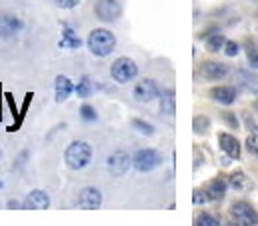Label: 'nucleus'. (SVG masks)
Instances as JSON below:
<instances>
[{"label":"nucleus","mask_w":258,"mask_h":226,"mask_svg":"<svg viewBox=\"0 0 258 226\" xmlns=\"http://www.w3.org/2000/svg\"><path fill=\"white\" fill-rule=\"evenodd\" d=\"M110 76L112 80H116L118 84H126L130 80H134L138 76V66L136 62L128 56H120L116 58L110 66Z\"/></svg>","instance_id":"3"},{"label":"nucleus","mask_w":258,"mask_h":226,"mask_svg":"<svg viewBox=\"0 0 258 226\" xmlns=\"http://www.w3.org/2000/svg\"><path fill=\"white\" fill-rule=\"evenodd\" d=\"M54 2H56L58 8H64V10H70V8L80 4V0H54Z\"/></svg>","instance_id":"31"},{"label":"nucleus","mask_w":258,"mask_h":226,"mask_svg":"<svg viewBox=\"0 0 258 226\" xmlns=\"http://www.w3.org/2000/svg\"><path fill=\"white\" fill-rule=\"evenodd\" d=\"M200 74L206 80H220V78H224L228 74V66L218 62V60H206L200 66Z\"/></svg>","instance_id":"11"},{"label":"nucleus","mask_w":258,"mask_h":226,"mask_svg":"<svg viewBox=\"0 0 258 226\" xmlns=\"http://www.w3.org/2000/svg\"><path fill=\"white\" fill-rule=\"evenodd\" d=\"M76 204L80 208H86V210H94V208H100L102 204V192L94 186H86L78 192V198H76Z\"/></svg>","instance_id":"8"},{"label":"nucleus","mask_w":258,"mask_h":226,"mask_svg":"<svg viewBox=\"0 0 258 226\" xmlns=\"http://www.w3.org/2000/svg\"><path fill=\"white\" fill-rule=\"evenodd\" d=\"M218 144H220L222 152H224L226 156H230L232 160H238V158H240V140L234 138L232 134L220 132V134H218Z\"/></svg>","instance_id":"12"},{"label":"nucleus","mask_w":258,"mask_h":226,"mask_svg":"<svg viewBox=\"0 0 258 226\" xmlns=\"http://www.w3.org/2000/svg\"><path fill=\"white\" fill-rule=\"evenodd\" d=\"M222 120H224V122H228V124H230V128H238V120L234 118V114L224 112L222 114Z\"/></svg>","instance_id":"32"},{"label":"nucleus","mask_w":258,"mask_h":226,"mask_svg":"<svg viewBox=\"0 0 258 226\" xmlns=\"http://www.w3.org/2000/svg\"><path fill=\"white\" fill-rule=\"evenodd\" d=\"M244 50H246V56H248V64L252 66V68H258V48L248 40L246 44H244Z\"/></svg>","instance_id":"28"},{"label":"nucleus","mask_w":258,"mask_h":226,"mask_svg":"<svg viewBox=\"0 0 258 226\" xmlns=\"http://www.w3.org/2000/svg\"><path fill=\"white\" fill-rule=\"evenodd\" d=\"M228 184L234 188V190H248V188H252V182L248 180V176L244 174V172H232L230 174V178H228Z\"/></svg>","instance_id":"18"},{"label":"nucleus","mask_w":258,"mask_h":226,"mask_svg":"<svg viewBox=\"0 0 258 226\" xmlns=\"http://www.w3.org/2000/svg\"><path fill=\"white\" fill-rule=\"evenodd\" d=\"M0 156H2V152H0Z\"/></svg>","instance_id":"37"},{"label":"nucleus","mask_w":258,"mask_h":226,"mask_svg":"<svg viewBox=\"0 0 258 226\" xmlns=\"http://www.w3.org/2000/svg\"><path fill=\"white\" fill-rule=\"evenodd\" d=\"M0 188H2V180H0Z\"/></svg>","instance_id":"36"},{"label":"nucleus","mask_w":258,"mask_h":226,"mask_svg":"<svg viewBox=\"0 0 258 226\" xmlns=\"http://www.w3.org/2000/svg\"><path fill=\"white\" fill-rule=\"evenodd\" d=\"M72 92H74L72 80L64 74H58L54 78V98H56V102H64L66 98H70Z\"/></svg>","instance_id":"15"},{"label":"nucleus","mask_w":258,"mask_h":226,"mask_svg":"<svg viewBox=\"0 0 258 226\" xmlns=\"http://www.w3.org/2000/svg\"><path fill=\"white\" fill-rule=\"evenodd\" d=\"M230 216L244 226H258V212L252 208V204L244 202V200H236L230 206Z\"/></svg>","instance_id":"5"},{"label":"nucleus","mask_w":258,"mask_h":226,"mask_svg":"<svg viewBox=\"0 0 258 226\" xmlns=\"http://www.w3.org/2000/svg\"><path fill=\"white\" fill-rule=\"evenodd\" d=\"M158 94H160V88L152 78H142L134 86V98L138 102H152L154 98H158Z\"/></svg>","instance_id":"7"},{"label":"nucleus","mask_w":258,"mask_h":226,"mask_svg":"<svg viewBox=\"0 0 258 226\" xmlns=\"http://www.w3.org/2000/svg\"><path fill=\"white\" fill-rule=\"evenodd\" d=\"M22 206L28 208V210H44V208L50 206V196L44 190H32L24 198V204Z\"/></svg>","instance_id":"13"},{"label":"nucleus","mask_w":258,"mask_h":226,"mask_svg":"<svg viewBox=\"0 0 258 226\" xmlns=\"http://www.w3.org/2000/svg\"><path fill=\"white\" fill-rule=\"evenodd\" d=\"M8 208H20V202L18 200H8Z\"/></svg>","instance_id":"33"},{"label":"nucleus","mask_w":258,"mask_h":226,"mask_svg":"<svg viewBox=\"0 0 258 226\" xmlns=\"http://www.w3.org/2000/svg\"><path fill=\"white\" fill-rule=\"evenodd\" d=\"M246 122H248V126H250V134L246 136V142H244V144H246V150H248L250 154H258V126L252 124L250 118H248Z\"/></svg>","instance_id":"19"},{"label":"nucleus","mask_w":258,"mask_h":226,"mask_svg":"<svg viewBox=\"0 0 258 226\" xmlns=\"http://www.w3.org/2000/svg\"><path fill=\"white\" fill-rule=\"evenodd\" d=\"M210 98L218 104H224V106H230L236 102V90L232 86H214L210 90Z\"/></svg>","instance_id":"14"},{"label":"nucleus","mask_w":258,"mask_h":226,"mask_svg":"<svg viewBox=\"0 0 258 226\" xmlns=\"http://www.w3.org/2000/svg\"><path fill=\"white\" fill-rule=\"evenodd\" d=\"M254 108H256V110H258V102H254Z\"/></svg>","instance_id":"35"},{"label":"nucleus","mask_w":258,"mask_h":226,"mask_svg":"<svg viewBox=\"0 0 258 226\" xmlns=\"http://www.w3.org/2000/svg\"><path fill=\"white\" fill-rule=\"evenodd\" d=\"M192 202L194 204H206V202H208V194H206L204 190H194Z\"/></svg>","instance_id":"30"},{"label":"nucleus","mask_w":258,"mask_h":226,"mask_svg":"<svg viewBox=\"0 0 258 226\" xmlns=\"http://www.w3.org/2000/svg\"><path fill=\"white\" fill-rule=\"evenodd\" d=\"M80 118H82L84 122H96V120H98V112L94 110V106L82 104V106H80Z\"/></svg>","instance_id":"27"},{"label":"nucleus","mask_w":258,"mask_h":226,"mask_svg":"<svg viewBox=\"0 0 258 226\" xmlns=\"http://www.w3.org/2000/svg\"><path fill=\"white\" fill-rule=\"evenodd\" d=\"M92 80H90V76H82L80 80H78V84L74 86V92L80 96V98H88L90 94H92Z\"/></svg>","instance_id":"20"},{"label":"nucleus","mask_w":258,"mask_h":226,"mask_svg":"<svg viewBox=\"0 0 258 226\" xmlns=\"http://www.w3.org/2000/svg\"><path fill=\"white\" fill-rule=\"evenodd\" d=\"M130 164H132V158H130L124 150L112 152L108 156V160H106V168H108L110 174H114V176H122L130 168Z\"/></svg>","instance_id":"9"},{"label":"nucleus","mask_w":258,"mask_h":226,"mask_svg":"<svg viewBox=\"0 0 258 226\" xmlns=\"http://www.w3.org/2000/svg\"><path fill=\"white\" fill-rule=\"evenodd\" d=\"M226 188H228V184L224 178H212L208 182V190H206L208 200H222L226 194Z\"/></svg>","instance_id":"17"},{"label":"nucleus","mask_w":258,"mask_h":226,"mask_svg":"<svg viewBox=\"0 0 258 226\" xmlns=\"http://www.w3.org/2000/svg\"><path fill=\"white\" fill-rule=\"evenodd\" d=\"M62 44H66V48H70V50H76V48H80V46H82V40L74 34V30H72V28H68V26H66L64 30H62Z\"/></svg>","instance_id":"21"},{"label":"nucleus","mask_w":258,"mask_h":226,"mask_svg":"<svg viewBox=\"0 0 258 226\" xmlns=\"http://www.w3.org/2000/svg\"><path fill=\"white\" fill-rule=\"evenodd\" d=\"M254 94H256V102H258V88L254 90Z\"/></svg>","instance_id":"34"},{"label":"nucleus","mask_w":258,"mask_h":226,"mask_svg":"<svg viewBox=\"0 0 258 226\" xmlns=\"http://www.w3.org/2000/svg\"><path fill=\"white\" fill-rule=\"evenodd\" d=\"M94 14L102 22H114L122 14V6L118 0H98L94 4Z\"/></svg>","instance_id":"6"},{"label":"nucleus","mask_w":258,"mask_h":226,"mask_svg":"<svg viewBox=\"0 0 258 226\" xmlns=\"http://www.w3.org/2000/svg\"><path fill=\"white\" fill-rule=\"evenodd\" d=\"M238 80H240V84H244L246 90H256L258 88V78L254 74H248V72L240 70L238 72Z\"/></svg>","instance_id":"24"},{"label":"nucleus","mask_w":258,"mask_h":226,"mask_svg":"<svg viewBox=\"0 0 258 226\" xmlns=\"http://www.w3.org/2000/svg\"><path fill=\"white\" fill-rule=\"evenodd\" d=\"M194 224L196 226H218L220 220L216 216H212L210 212H200L196 218H194Z\"/></svg>","instance_id":"25"},{"label":"nucleus","mask_w":258,"mask_h":226,"mask_svg":"<svg viewBox=\"0 0 258 226\" xmlns=\"http://www.w3.org/2000/svg\"><path fill=\"white\" fill-rule=\"evenodd\" d=\"M86 44H88V48H90V52H92L94 56L104 58L114 50L116 38H114V34H112L108 28H94V30L88 34Z\"/></svg>","instance_id":"1"},{"label":"nucleus","mask_w":258,"mask_h":226,"mask_svg":"<svg viewBox=\"0 0 258 226\" xmlns=\"http://www.w3.org/2000/svg\"><path fill=\"white\" fill-rule=\"evenodd\" d=\"M160 98V112H164L166 116H174L176 114V94L172 88H166L158 94Z\"/></svg>","instance_id":"16"},{"label":"nucleus","mask_w":258,"mask_h":226,"mask_svg":"<svg viewBox=\"0 0 258 226\" xmlns=\"http://www.w3.org/2000/svg\"><path fill=\"white\" fill-rule=\"evenodd\" d=\"M208 128H210V118H206V116H202V114L194 116V120H192L194 134L202 136V134H206V132H208Z\"/></svg>","instance_id":"23"},{"label":"nucleus","mask_w":258,"mask_h":226,"mask_svg":"<svg viewBox=\"0 0 258 226\" xmlns=\"http://www.w3.org/2000/svg\"><path fill=\"white\" fill-rule=\"evenodd\" d=\"M162 164V154L154 148H142L132 156V166L138 172H150Z\"/></svg>","instance_id":"4"},{"label":"nucleus","mask_w":258,"mask_h":226,"mask_svg":"<svg viewBox=\"0 0 258 226\" xmlns=\"http://www.w3.org/2000/svg\"><path fill=\"white\" fill-rule=\"evenodd\" d=\"M224 52H226V56H230V58L238 56V52H240L238 42H234V40H226V44H224Z\"/></svg>","instance_id":"29"},{"label":"nucleus","mask_w":258,"mask_h":226,"mask_svg":"<svg viewBox=\"0 0 258 226\" xmlns=\"http://www.w3.org/2000/svg\"><path fill=\"white\" fill-rule=\"evenodd\" d=\"M132 126H134L140 134H146V136H152V134H154V126H152L150 122L140 120V118H134V120H132Z\"/></svg>","instance_id":"26"},{"label":"nucleus","mask_w":258,"mask_h":226,"mask_svg":"<svg viewBox=\"0 0 258 226\" xmlns=\"http://www.w3.org/2000/svg\"><path fill=\"white\" fill-rule=\"evenodd\" d=\"M22 20L14 14H8V12H2L0 14V38H12L16 36L20 30H22Z\"/></svg>","instance_id":"10"},{"label":"nucleus","mask_w":258,"mask_h":226,"mask_svg":"<svg viewBox=\"0 0 258 226\" xmlns=\"http://www.w3.org/2000/svg\"><path fill=\"white\" fill-rule=\"evenodd\" d=\"M224 44H226V38L222 36V34H210L208 38H206V50L208 52H218V50H222L224 48Z\"/></svg>","instance_id":"22"},{"label":"nucleus","mask_w":258,"mask_h":226,"mask_svg":"<svg viewBox=\"0 0 258 226\" xmlns=\"http://www.w3.org/2000/svg\"><path fill=\"white\" fill-rule=\"evenodd\" d=\"M92 158V148L88 142H82V140H76L72 142L68 148L64 150V162L68 168L72 170H82L88 166Z\"/></svg>","instance_id":"2"}]
</instances>
